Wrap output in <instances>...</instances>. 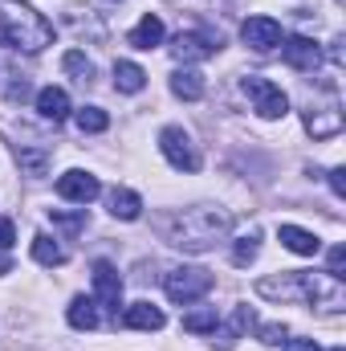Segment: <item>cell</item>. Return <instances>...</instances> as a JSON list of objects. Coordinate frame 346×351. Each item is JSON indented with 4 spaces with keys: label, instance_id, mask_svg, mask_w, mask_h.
<instances>
[{
    "label": "cell",
    "instance_id": "cell-1",
    "mask_svg": "<svg viewBox=\"0 0 346 351\" xmlns=\"http://www.w3.org/2000/svg\"><path fill=\"white\" fill-rule=\"evenodd\" d=\"M232 229V213L216 208V204H191L159 217V233L168 237V245L183 250V254H208L216 250V241H224Z\"/></svg>",
    "mask_w": 346,
    "mask_h": 351
},
{
    "label": "cell",
    "instance_id": "cell-2",
    "mask_svg": "<svg viewBox=\"0 0 346 351\" xmlns=\"http://www.w3.org/2000/svg\"><path fill=\"white\" fill-rule=\"evenodd\" d=\"M261 298H277V302H310L314 311H338L346 302L343 282L330 274H314V269H293L281 278H261L257 282Z\"/></svg>",
    "mask_w": 346,
    "mask_h": 351
},
{
    "label": "cell",
    "instance_id": "cell-3",
    "mask_svg": "<svg viewBox=\"0 0 346 351\" xmlns=\"http://www.w3.org/2000/svg\"><path fill=\"white\" fill-rule=\"evenodd\" d=\"M0 45L41 53L45 45H53V25L29 4H4L0 8Z\"/></svg>",
    "mask_w": 346,
    "mask_h": 351
},
{
    "label": "cell",
    "instance_id": "cell-4",
    "mask_svg": "<svg viewBox=\"0 0 346 351\" xmlns=\"http://www.w3.org/2000/svg\"><path fill=\"white\" fill-rule=\"evenodd\" d=\"M163 290H168V298L172 302H200L208 290H212V274L208 269H200V265H179L172 269L168 278H163Z\"/></svg>",
    "mask_w": 346,
    "mask_h": 351
},
{
    "label": "cell",
    "instance_id": "cell-5",
    "mask_svg": "<svg viewBox=\"0 0 346 351\" xmlns=\"http://www.w3.org/2000/svg\"><path fill=\"white\" fill-rule=\"evenodd\" d=\"M159 152L175 172H196L200 168V152H196V143L183 127H163L159 131Z\"/></svg>",
    "mask_w": 346,
    "mask_h": 351
},
{
    "label": "cell",
    "instance_id": "cell-6",
    "mask_svg": "<svg viewBox=\"0 0 346 351\" xmlns=\"http://www.w3.org/2000/svg\"><path fill=\"white\" fill-rule=\"evenodd\" d=\"M245 94H249V102H253V110L261 119H285L289 114L285 90L277 82H269V78H245Z\"/></svg>",
    "mask_w": 346,
    "mask_h": 351
},
{
    "label": "cell",
    "instance_id": "cell-7",
    "mask_svg": "<svg viewBox=\"0 0 346 351\" xmlns=\"http://www.w3.org/2000/svg\"><path fill=\"white\" fill-rule=\"evenodd\" d=\"M306 131H310L314 139H334V135L343 131L338 98H330V102H314V98H310V106H306Z\"/></svg>",
    "mask_w": 346,
    "mask_h": 351
},
{
    "label": "cell",
    "instance_id": "cell-8",
    "mask_svg": "<svg viewBox=\"0 0 346 351\" xmlns=\"http://www.w3.org/2000/svg\"><path fill=\"white\" fill-rule=\"evenodd\" d=\"M94 302L106 306V311H114V315H118V306H122V278H118V269L110 262L94 265Z\"/></svg>",
    "mask_w": 346,
    "mask_h": 351
},
{
    "label": "cell",
    "instance_id": "cell-9",
    "mask_svg": "<svg viewBox=\"0 0 346 351\" xmlns=\"http://www.w3.org/2000/svg\"><path fill=\"white\" fill-rule=\"evenodd\" d=\"M98 192H102L98 176L82 172V168H74V172L57 176V196H62V200H74V204H90V200H98Z\"/></svg>",
    "mask_w": 346,
    "mask_h": 351
},
{
    "label": "cell",
    "instance_id": "cell-10",
    "mask_svg": "<svg viewBox=\"0 0 346 351\" xmlns=\"http://www.w3.org/2000/svg\"><path fill=\"white\" fill-rule=\"evenodd\" d=\"M253 323H257V319H253V311H249V306H232V311H228V319H220V323H216L212 343H216L220 351L237 348V339H245V331H249Z\"/></svg>",
    "mask_w": 346,
    "mask_h": 351
},
{
    "label": "cell",
    "instance_id": "cell-11",
    "mask_svg": "<svg viewBox=\"0 0 346 351\" xmlns=\"http://www.w3.org/2000/svg\"><path fill=\"white\" fill-rule=\"evenodd\" d=\"M241 37H245V45H253L257 53H269V49L281 45V25H277L273 16H249V21L241 25Z\"/></svg>",
    "mask_w": 346,
    "mask_h": 351
},
{
    "label": "cell",
    "instance_id": "cell-12",
    "mask_svg": "<svg viewBox=\"0 0 346 351\" xmlns=\"http://www.w3.org/2000/svg\"><path fill=\"white\" fill-rule=\"evenodd\" d=\"M285 62H289V70H302V74H314L318 66H322V45L318 41H310V37H289L285 45Z\"/></svg>",
    "mask_w": 346,
    "mask_h": 351
},
{
    "label": "cell",
    "instance_id": "cell-13",
    "mask_svg": "<svg viewBox=\"0 0 346 351\" xmlns=\"http://www.w3.org/2000/svg\"><path fill=\"white\" fill-rule=\"evenodd\" d=\"M216 49H220V37H212V33H179L172 41V53L179 62H204Z\"/></svg>",
    "mask_w": 346,
    "mask_h": 351
},
{
    "label": "cell",
    "instance_id": "cell-14",
    "mask_svg": "<svg viewBox=\"0 0 346 351\" xmlns=\"http://www.w3.org/2000/svg\"><path fill=\"white\" fill-rule=\"evenodd\" d=\"M163 323H168L163 311L151 306V302H131V306L122 311V327H131V331H159Z\"/></svg>",
    "mask_w": 346,
    "mask_h": 351
},
{
    "label": "cell",
    "instance_id": "cell-15",
    "mask_svg": "<svg viewBox=\"0 0 346 351\" xmlns=\"http://www.w3.org/2000/svg\"><path fill=\"white\" fill-rule=\"evenodd\" d=\"M277 237H281L285 250H293V254H302V258H314V254L322 250V237L310 233V229H297V225H281Z\"/></svg>",
    "mask_w": 346,
    "mask_h": 351
},
{
    "label": "cell",
    "instance_id": "cell-16",
    "mask_svg": "<svg viewBox=\"0 0 346 351\" xmlns=\"http://www.w3.org/2000/svg\"><path fill=\"white\" fill-rule=\"evenodd\" d=\"M37 110H41V119H49V123H62L66 114H70V94L62 86H45L37 94Z\"/></svg>",
    "mask_w": 346,
    "mask_h": 351
},
{
    "label": "cell",
    "instance_id": "cell-17",
    "mask_svg": "<svg viewBox=\"0 0 346 351\" xmlns=\"http://www.w3.org/2000/svg\"><path fill=\"white\" fill-rule=\"evenodd\" d=\"M127 41H131L135 49H155V45H163V21L147 12V16L131 29V37H127Z\"/></svg>",
    "mask_w": 346,
    "mask_h": 351
},
{
    "label": "cell",
    "instance_id": "cell-18",
    "mask_svg": "<svg viewBox=\"0 0 346 351\" xmlns=\"http://www.w3.org/2000/svg\"><path fill=\"white\" fill-rule=\"evenodd\" d=\"M66 319H70V327H74V331H94V327H98V302L86 298V294H78V298L70 302Z\"/></svg>",
    "mask_w": 346,
    "mask_h": 351
},
{
    "label": "cell",
    "instance_id": "cell-19",
    "mask_svg": "<svg viewBox=\"0 0 346 351\" xmlns=\"http://www.w3.org/2000/svg\"><path fill=\"white\" fill-rule=\"evenodd\" d=\"M110 213H114L118 221H139V217H143V200H139V192H131V188H114V192H110Z\"/></svg>",
    "mask_w": 346,
    "mask_h": 351
},
{
    "label": "cell",
    "instance_id": "cell-20",
    "mask_svg": "<svg viewBox=\"0 0 346 351\" xmlns=\"http://www.w3.org/2000/svg\"><path fill=\"white\" fill-rule=\"evenodd\" d=\"M172 94L183 98V102H200V98H204V74H196V70H175Z\"/></svg>",
    "mask_w": 346,
    "mask_h": 351
},
{
    "label": "cell",
    "instance_id": "cell-21",
    "mask_svg": "<svg viewBox=\"0 0 346 351\" xmlns=\"http://www.w3.org/2000/svg\"><path fill=\"white\" fill-rule=\"evenodd\" d=\"M114 86L122 90V94H139V90L147 86L143 66H135V62H118V66H114Z\"/></svg>",
    "mask_w": 346,
    "mask_h": 351
},
{
    "label": "cell",
    "instance_id": "cell-22",
    "mask_svg": "<svg viewBox=\"0 0 346 351\" xmlns=\"http://www.w3.org/2000/svg\"><path fill=\"white\" fill-rule=\"evenodd\" d=\"M216 323H220L216 306H200V311H187L183 315V331H191V335H212Z\"/></svg>",
    "mask_w": 346,
    "mask_h": 351
},
{
    "label": "cell",
    "instance_id": "cell-23",
    "mask_svg": "<svg viewBox=\"0 0 346 351\" xmlns=\"http://www.w3.org/2000/svg\"><path fill=\"white\" fill-rule=\"evenodd\" d=\"M33 258L41 265H62L66 262V250H62L49 233H37V237H33Z\"/></svg>",
    "mask_w": 346,
    "mask_h": 351
},
{
    "label": "cell",
    "instance_id": "cell-24",
    "mask_svg": "<svg viewBox=\"0 0 346 351\" xmlns=\"http://www.w3.org/2000/svg\"><path fill=\"white\" fill-rule=\"evenodd\" d=\"M74 123H78V131H82V135H98V131H106V127H110V114H106L102 106H82V110L74 114Z\"/></svg>",
    "mask_w": 346,
    "mask_h": 351
},
{
    "label": "cell",
    "instance_id": "cell-25",
    "mask_svg": "<svg viewBox=\"0 0 346 351\" xmlns=\"http://www.w3.org/2000/svg\"><path fill=\"white\" fill-rule=\"evenodd\" d=\"M62 70H66V74H74V82H82V86L94 78V66H90V58H86V53H78V49H70V53L62 58Z\"/></svg>",
    "mask_w": 346,
    "mask_h": 351
},
{
    "label": "cell",
    "instance_id": "cell-26",
    "mask_svg": "<svg viewBox=\"0 0 346 351\" xmlns=\"http://www.w3.org/2000/svg\"><path fill=\"white\" fill-rule=\"evenodd\" d=\"M257 250H261V241H257V233H245L237 245H232V262L237 265H249L253 258H257Z\"/></svg>",
    "mask_w": 346,
    "mask_h": 351
},
{
    "label": "cell",
    "instance_id": "cell-27",
    "mask_svg": "<svg viewBox=\"0 0 346 351\" xmlns=\"http://www.w3.org/2000/svg\"><path fill=\"white\" fill-rule=\"evenodd\" d=\"M53 225L66 229V233H78V229H86V208H78V213H53Z\"/></svg>",
    "mask_w": 346,
    "mask_h": 351
},
{
    "label": "cell",
    "instance_id": "cell-28",
    "mask_svg": "<svg viewBox=\"0 0 346 351\" xmlns=\"http://www.w3.org/2000/svg\"><path fill=\"white\" fill-rule=\"evenodd\" d=\"M21 168H25L29 176H45L49 156H45V152H21Z\"/></svg>",
    "mask_w": 346,
    "mask_h": 351
},
{
    "label": "cell",
    "instance_id": "cell-29",
    "mask_svg": "<svg viewBox=\"0 0 346 351\" xmlns=\"http://www.w3.org/2000/svg\"><path fill=\"white\" fill-rule=\"evenodd\" d=\"M285 335H289V327H285V323H265V327L257 331V339H261V343H269V348H281V339H285Z\"/></svg>",
    "mask_w": 346,
    "mask_h": 351
},
{
    "label": "cell",
    "instance_id": "cell-30",
    "mask_svg": "<svg viewBox=\"0 0 346 351\" xmlns=\"http://www.w3.org/2000/svg\"><path fill=\"white\" fill-rule=\"evenodd\" d=\"M326 274L338 278V282L346 278V245H334V250H330V269H326Z\"/></svg>",
    "mask_w": 346,
    "mask_h": 351
},
{
    "label": "cell",
    "instance_id": "cell-31",
    "mask_svg": "<svg viewBox=\"0 0 346 351\" xmlns=\"http://www.w3.org/2000/svg\"><path fill=\"white\" fill-rule=\"evenodd\" d=\"M281 351H322L314 339H281Z\"/></svg>",
    "mask_w": 346,
    "mask_h": 351
},
{
    "label": "cell",
    "instance_id": "cell-32",
    "mask_svg": "<svg viewBox=\"0 0 346 351\" xmlns=\"http://www.w3.org/2000/svg\"><path fill=\"white\" fill-rule=\"evenodd\" d=\"M330 188H334L338 200L346 196V168H334V172H330Z\"/></svg>",
    "mask_w": 346,
    "mask_h": 351
},
{
    "label": "cell",
    "instance_id": "cell-33",
    "mask_svg": "<svg viewBox=\"0 0 346 351\" xmlns=\"http://www.w3.org/2000/svg\"><path fill=\"white\" fill-rule=\"evenodd\" d=\"M12 241H16V229H12V221H0V250H12Z\"/></svg>",
    "mask_w": 346,
    "mask_h": 351
},
{
    "label": "cell",
    "instance_id": "cell-34",
    "mask_svg": "<svg viewBox=\"0 0 346 351\" xmlns=\"http://www.w3.org/2000/svg\"><path fill=\"white\" fill-rule=\"evenodd\" d=\"M330 351H346V348H330Z\"/></svg>",
    "mask_w": 346,
    "mask_h": 351
}]
</instances>
